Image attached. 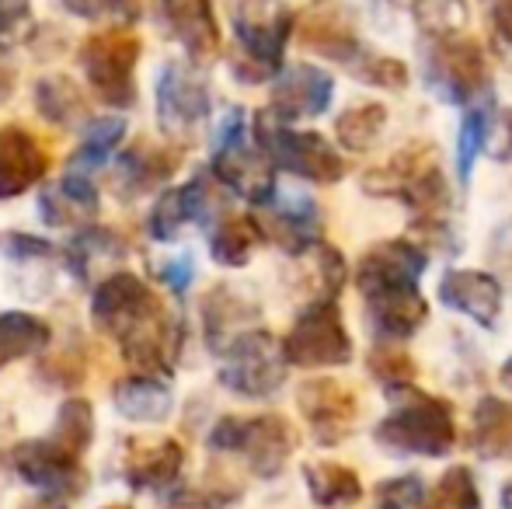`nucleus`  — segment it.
<instances>
[{
	"label": "nucleus",
	"instance_id": "obj_54",
	"mask_svg": "<svg viewBox=\"0 0 512 509\" xmlns=\"http://www.w3.org/2000/svg\"><path fill=\"white\" fill-rule=\"evenodd\" d=\"M502 509H512V482H506V489H502Z\"/></svg>",
	"mask_w": 512,
	"mask_h": 509
},
{
	"label": "nucleus",
	"instance_id": "obj_33",
	"mask_svg": "<svg viewBox=\"0 0 512 509\" xmlns=\"http://www.w3.org/2000/svg\"><path fill=\"white\" fill-rule=\"evenodd\" d=\"M35 109L46 123L70 129L77 123H88V95L70 81L67 74H49L35 81Z\"/></svg>",
	"mask_w": 512,
	"mask_h": 509
},
{
	"label": "nucleus",
	"instance_id": "obj_21",
	"mask_svg": "<svg viewBox=\"0 0 512 509\" xmlns=\"http://www.w3.org/2000/svg\"><path fill=\"white\" fill-rule=\"evenodd\" d=\"M439 304L453 314H464L467 321H474L478 328H495L502 318V290L499 276L485 269H446L439 276L436 290Z\"/></svg>",
	"mask_w": 512,
	"mask_h": 509
},
{
	"label": "nucleus",
	"instance_id": "obj_36",
	"mask_svg": "<svg viewBox=\"0 0 512 509\" xmlns=\"http://www.w3.org/2000/svg\"><path fill=\"white\" fill-rule=\"evenodd\" d=\"M387 129V109L380 102H356L335 119V136L345 150L363 154L380 140V133Z\"/></svg>",
	"mask_w": 512,
	"mask_h": 509
},
{
	"label": "nucleus",
	"instance_id": "obj_26",
	"mask_svg": "<svg viewBox=\"0 0 512 509\" xmlns=\"http://www.w3.org/2000/svg\"><path fill=\"white\" fill-rule=\"evenodd\" d=\"M112 405L122 419L140 422V426H161L175 408L168 377L154 374H129L112 387Z\"/></svg>",
	"mask_w": 512,
	"mask_h": 509
},
{
	"label": "nucleus",
	"instance_id": "obj_42",
	"mask_svg": "<svg viewBox=\"0 0 512 509\" xmlns=\"http://www.w3.org/2000/svg\"><path fill=\"white\" fill-rule=\"evenodd\" d=\"M349 74L356 81L370 84V88H387V91H401L408 84V67L394 56H384L377 49L366 46V53L359 56L356 63L349 67Z\"/></svg>",
	"mask_w": 512,
	"mask_h": 509
},
{
	"label": "nucleus",
	"instance_id": "obj_28",
	"mask_svg": "<svg viewBox=\"0 0 512 509\" xmlns=\"http://www.w3.org/2000/svg\"><path fill=\"white\" fill-rule=\"evenodd\" d=\"M429 318V304H425L422 290L401 293V297H384V300H366V325H370L377 342H408L418 328Z\"/></svg>",
	"mask_w": 512,
	"mask_h": 509
},
{
	"label": "nucleus",
	"instance_id": "obj_44",
	"mask_svg": "<svg viewBox=\"0 0 512 509\" xmlns=\"http://www.w3.org/2000/svg\"><path fill=\"white\" fill-rule=\"evenodd\" d=\"M425 506V482L422 475H394L377 485V509H422Z\"/></svg>",
	"mask_w": 512,
	"mask_h": 509
},
{
	"label": "nucleus",
	"instance_id": "obj_16",
	"mask_svg": "<svg viewBox=\"0 0 512 509\" xmlns=\"http://www.w3.org/2000/svg\"><path fill=\"white\" fill-rule=\"evenodd\" d=\"M335 102V77L317 63H293L272 77L269 91V116L279 123H300V119H317Z\"/></svg>",
	"mask_w": 512,
	"mask_h": 509
},
{
	"label": "nucleus",
	"instance_id": "obj_31",
	"mask_svg": "<svg viewBox=\"0 0 512 509\" xmlns=\"http://www.w3.org/2000/svg\"><path fill=\"white\" fill-rule=\"evenodd\" d=\"M492 123H495V98L488 91L464 105V116H460V129H457V178L464 189L471 185L478 157L488 150Z\"/></svg>",
	"mask_w": 512,
	"mask_h": 509
},
{
	"label": "nucleus",
	"instance_id": "obj_35",
	"mask_svg": "<svg viewBox=\"0 0 512 509\" xmlns=\"http://www.w3.org/2000/svg\"><path fill=\"white\" fill-rule=\"evenodd\" d=\"M122 136H126V119L122 116H102V119H88L84 129L81 147L70 157V171H81L91 175L95 168H105L112 161V154L122 147Z\"/></svg>",
	"mask_w": 512,
	"mask_h": 509
},
{
	"label": "nucleus",
	"instance_id": "obj_4",
	"mask_svg": "<svg viewBox=\"0 0 512 509\" xmlns=\"http://www.w3.org/2000/svg\"><path fill=\"white\" fill-rule=\"evenodd\" d=\"M293 21L297 14L286 7H269L265 0H230V28H234L230 70L237 81L265 84L283 70Z\"/></svg>",
	"mask_w": 512,
	"mask_h": 509
},
{
	"label": "nucleus",
	"instance_id": "obj_12",
	"mask_svg": "<svg viewBox=\"0 0 512 509\" xmlns=\"http://www.w3.org/2000/svg\"><path fill=\"white\" fill-rule=\"evenodd\" d=\"M425 269H429V252L411 238H387L380 245H370L356 262L352 283H356L359 297L380 300V297H398V293H415L422 283Z\"/></svg>",
	"mask_w": 512,
	"mask_h": 509
},
{
	"label": "nucleus",
	"instance_id": "obj_19",
	"mask_svg": "<svg viewBox=\"0 0 512 509\" xmlns=\"http://www.w3.org/2000/svg\"><path fill=\"white\" fill-rule=\"evenodd\" d=\"M216 210H220V199L213 192V175H196L154 199L147 213V234L154 241H171L189 224H213Z\"/></svg>",
	"mask_w": 512,
	"mask_h": 509
},
{
	"label": "nucleus",
	"instance_id": "obj_32",
	"mask_svg": "<svg viewBox=\"0 0 512 509\" xmlns=\"http://www.w3.org/2000/svg\"><path fill=\"white\" fill-rule=\"evenodd\" d=\"M262 241L255 217H241V213H220L209 224V255L223 269H241L251 262V252Z\"/></svg>",
	"mask_w": 512,
	"mask_h": 509
},
{
	"label": "nucleus",
	"instance_id": "obj_14",
	"mask_svg": "<svg viewBox=\"0 0 512 509\" xmlns=\"http://www.w3.org/2000/svg\"><path fill=\"white\" fill-rule=\"evenodd\" d=\"M213 112L209 84L189 63H168L157 74V123L171 140H189Z\"/></svg>",
	"mask_w": 512,
	"mask_h": 509
},
{
	"label": "nucleus",
	"instance_id": "obj_1",
	"mask_svg": "<svg viewBox=\"0 0 512 509\" xmlns=\"http://www.w3.org/2000/svg\"><path fill=\"white\" fill-rule=\"evenodd\" d=\"M91 318L119 346L122 360L136 374H175L178 346H182L178 321L136 272H112L95 286Z\"/></svg>",
	"mask_w": 512,
	"mask_h": 509
},
{
	"label": "nucleus",
	"instance_id": "obj_8",
	"mask_svg": "<svg viewBox=\"0 0 512 509\" xmlns=\"http://www.w3.org/2000/svg\"><path fill=\"white\" fill-rule=\"evenodd\" d=\"M258 150L269 157L276 171H290V175L304 178L314 185H338L345 178V157L324 140L314 129H293L290 123H279L269 112H258L251 123Z\"/></svg>",
	"mask_w": 512,
	"mask_h": 509
},
{
	"label": "nucleus",
	"instance_id": "obj_5",
	"mask_svg": "<svg viewBox=\"0 0 512 509\" xmlns=\"http://www.w3.org/2000/svg\"><path fill=\"white\" fill-rule=\"evenodd\" d=\"M418 70L432 98H439L443 105H460V109L485 95L492 81L481 42L464 32L425 35L418 42Z\"/></svg>",
	"mask_w": 512,
	"mask_h": 509
},
{
	"label": "nucleus",
	"instance_id": "obj_38",
	"mask_svg": "<svg viewBox=\"0 0 512 509\" xmlns=\"http://www.w3.org/2000/svg\"><path fill=\"white\" fill-rule=\"evenodd\" d=\"M67 265L74 269V276L77 279H88L91 276V262L95 258H122L126 255V241L119 238V234H112V231H105V227H98V224H88V227H81L77 231V238L67 245Z\"/></svg>",
	"mask_w": 512,
	"mask_h": 509
},
{
	"label": "nucleus",
	"instance_id": "obj_50",
	"mask_svg": "<svg viewBox=\"0 0 512 509\" xmlns=\"http://www.w3.org/2000/svg\"><path fill=\"white\" fill-rule=\"evenodd\" d=\"M488 255H492V262L499 265L502 272H509V276H512V220H506V224H499V231L492 234V245H488Z\"/></svg>",
	"mask_w": 512,
	"mask_h": 509
},
{
	"label": "nucleus",
	"instance_id": "obj_39",
	"mask_svg": "<svg viewBox=\"0 0 512 509\" xmlns=\"http://www.w3.org/2000/svg\"><path fill=\"white\" fill-rule=\"evenodd\" d=\"M422 509H481V492L474 482V471L464 464H453L443 471V478L436 482V489L425 492Z\"/></svg>",
	"mask_w": 512,
	"mask_h": 509
},
{
	"label": "nucleus",
	"instance_id": "obj_10",
	"mask_svg": "<svg viewBox=\"0 0 512 509\" xmlns=\"http://www.w3.org/2000/svg\"><path fill=\"white\" fill-rule=\"evenodd\" d=\"M220 384L234 391L237 398L265 401L283 391L290 377V363L283 356V346L265 328H248L220 353Z\"/></svg>",
	"mask_w": 512,
	"mask_h": 509
},
{
	"label": "nucleus",
	"instance_id": "obj_15",
	"mask_svg": "<svg viewBox=\"0 0 512 509\" xmlns=\"http://www.w3.org/2000/svg\"><path fill=\"white\" fill-rule=\"evenodd\" d=\"M297 408L317 447H338L352 436L359 419V398L338 377H310L297 387Z\"/></svg>",
	"mask_w": 512,
	"mask_h": 509
},
{
	"label": "nucleus",
	"instance_id": "obj_46",
	"mask_svg": "<svg viewBox=\"0 0 512 509\" xmlns=\"http://www.w3.org/2000/svg\"><path fill=\"white\" fill-rule=\"evenodd\" d=\"M32 25V0H0V39Z\"/></svg>",
	"mask_w": 512,
	"mask_h": 509
},
{
	"label": "nucleus",
	"instance_id": "obj_40",
	"mask_svg": "<svg viewBox=\"0 0 512 509\" xmlns=\"http://www.w3.org/2000/svg\"><path fill=\"white\" fill-rule=\"evenodd\" d=\"M366 367H370V377L384 387L387 394L401 391V387H411L418 377L415 360H411L405 349L394 346V342H377L373 353L366 356Z\"/></svg>",
	"mask_w": 512,
	"mask_h": 509
},
{
	"label": "nucleus",
	"instance_id": "obj_9",
	"mask_svg": "<svg viewBox=\"0 0 512 509\" xmlns=\"http://www.w3.org/2000/svg\"><path fill=\"white\" fill-rule=\"evenodd\" d=\"M140 56L143 39L126 28L95 32L77 49V63H81L91 95L115 112H126L136 105V63H140Z\"/></svg>",
	"mask_w": 512,
	"mask_h": 509
},
{
	"label": "nucleus",
	"instance_id": "obj_49",
	"mask_svg": "<svg viewBox=\"0 0 512 509\" xmlns=\"http://www.w3.org/2000/svg\"><path fill=\"white\" fill-rule=\"evenodd\" d=\"M488 21L499 46H512V0H488Z\"/></svg>",
	"mask_w": 512,
	"mask_h": 509
},
{
	"label": "nucleus",
	"instance_id": "obj_41",
	"mask_svg": "<svg viewBox=\"0 0 512 509\" xmlns=\"http://www.w3.org/2000/svg\"><path fill=\"white\" fill-rule=\"evenodd\" d=\"M411 18L425 35H453L464 32L467 4L464 0H408Z\"/></svg>",
	"mask_w": 512,
	"mask_h": 509
},
{
	"label": "nucleus",
	"instance_id": "obj_48",
	"mask_svg": "<svg viewBox=\"0 0 512 509\" xmlns=\"http://www.w3.org/2000/svg\"><path fill=\"white\" fill-rule=\"evenodd\" d=\"M488 143H492V157H495V161L512 164V109H506L502 116H495Z\"/></svg>",
	"mask_w": 512,
	"mask_h": 509
},
{
	"label": "nucleus",
	"instance_id": "obj_24",
	"mask_svg": "<svg viewBox=\"0 0 512 509\" xmlns=\"http://www.w3.org/2000/svg\"><path fill=\"white\" fill-rule=\"evenodd\" d=\"M185 471V450L178 440L161 436V440H136L129 443L126 464H122V475L133 489L147 492H164L182 478Z\"/></svg>",
	"mask_w": 512,
	"mask_h": 509
},
{
	"label": "nucleus",
	"instance_id": "obj_53",
	"mask_svg": "<svg viewBox=\"0 0 512 509\" xmlns=\"http://www.w3.org/2000/svg\"><path fill=\"white\" fill-rule=\"evenodd\" d=\"M499 377H502V384H506V387H509V391H512V356H509V360H506V363H502Z\"/></svg>",
	"mask_w": 512,
	"mask_h": 509
},
{
	"label": "nucleus",
	"instance_id": "obj_47",
	"mask_svg": "<svg viewBox=\"0 0 512 509\" xmlns=\"http://www.w3.org/2000/svg\"><path fill=\"white\" fill-rule=\"evenodd\" d=\"M4 255L7 258H49L53 255V245L42 238H32V234H11V238H4Z\"/></svg>",
	"mask_w": 512,
	"mask_h": 509
},
{
	"label": "nucleus",
	"instance_id": "obj_37",
	"mask_svg": "<svg viewBox=\"0 0 512 509\" xmlns=\"http://www.w3.org/2000/svg\"><path fill=\"white\" fill-rule=\"evenodd\" d=\"M49 440H56L60 447H67L70 454L84 457V450L95 440V405L88 398H67L56 412L53 433Z\"/></svg>",
	"mask_w": 512,
	"mask_h": 509
},
{
	"label": "nucleus",
	"instance_id": "obj_22",
	"mask_svg": "<svg viewBox=\"0 0 512 509\" xmlns=\"http://www.w3.org/2000/svg\"><path fill=\"white\" fill-rule=\"evenodd\" d=\"M178 164H182V150L178 147L140 140L119 154V164H115V189H119V196L126 199V203H133V199L154 192L157 185L171 182Z\"/></svg>",
	"mask_w": 512,
	"mask_h": 509
},
{
	"label": "nucleus",
	"instance_id": "obj_43",
	"mask_svg": "<svg viewBox=\"0 0 512 509\" xmlns=\"http://www.w3.org/2000/svg\"><path fill=\"white\" fill-rule=\"evenodd\" d=\"M63 11L84 21H112V25H133L140 18V0H60Z\"/></svg>",
	"mask_w": 512,
	"mask_h": 509
},
{
	"label": "nucleus",
	"instance_id": "obj_52",
	"mask_svg": "<svg viewBox=\"0 0 512 509\" xmlns=\"http://www.w3.org/2000/svg\"><path fill=\"white\" fill-rule=\"evenodd\" d=\"M21 509H67V503H63V499H53V496H39V499L21 503Z\"/></svg>",
	"mask_w": 512,
	"mask_h": 509
},
{
	"label": "nucleus",
	"instance_id": "obj_51",
	"mask_svg": "<svg viewBox=\"0 0 512 509\" xmlns=\"http://www.w3.org/2000/svg\"><path fill=\"white\" fill-rule=\"evenodd\" d=\"M14 88H18V60L11 49L0 46V105L14 95Z\"/></svg>",
	"mask_w": 512,
	"mask_h": 509
},
{
	"label": "nucleus",
	"instance_id": "obj_2",
	"mask_svg": "<svg viewBox=\"0 0 512 509\" xmlns=\"http://www.w3.org/2000/svg\"><path fill=\"white\" fill-rule=\"evenodd\" d=\"M359 185L366 196L405 203L415 220V231L425 234L436 248L446 245L450 252L457 248L450 234V185L429 140H411L394 150L384 164L366 171Z\"/></svg>",
	"mask_w": 512,
	"mask_h": 509
},
{
	"label": "nucleus",
	"instance_id": "obj_13",
	"mask_svg": "<svg viewBox=\"0 0 512 509\" xmlns=\"http://www.w3.org/2000/svg\"><path fill=\"white\" fill-rule=\"evenodd\" d=\"M11 471L25 485L39 489L42 496L53 499H74L88 489V468L77 454L60 447L56 440L42 436V440H21L7 454Z\"/></svg>",
	"mask_w": 512,
	"mask_h": 509
},
{
	"label": "nucleus",
	"instance_id": "obj_23",
	"mask_svg": "<svg viewBox=\"0 0 512 509\" xmlns=\"http://www.w3.org/2000/svg\"><path fill=\"white\" fill-rule=\"evenodd\" d=\"M49 171V154L28 129L4 126L0 129V199L25 196L39 185Z\"/></svg>",
	"mask_w": 512,
	"mask_h": 509
},
{
	"label": "nucleus",
	"instance_id": "obj_3",
	"mask_svg": "<svg viewBox=\"0 0 512 509\" xmlns=\"http://www.w3.org/2000/svg\"><path fill=\"white\" fill-rule=\"evenodd\" d=\"M391 412L373 426V440L391 457H446L457 447V419L450 401L418 391L415 384L391 391Z\"/></svg>",
	"mask_w": 512,
	"mask_h": 509
},
{
	"label": "nucleus",
	"instance_id": "obj_6",
	"mask_svg": "<svg viewBox=\"0 0 512 509\" xmlns=\"http://www.w3.org/2000/svg\"><path fill=\"white\" fill-rule=\"evenodd\" d=\"M209 175L230 189L234 196L248 199L251 206L262 210L272 196H276V168L269 157L258 150L255 136H251V123L244 109H227L216 126L213 136V161H209Z\"/></svg>",
	"mask_w": 512,
	"mask_h": 509
},
{
	"label": "nucleus",
	"instance_id": "obj_18",
	"mask_svg": "<svg viewBox=\"0 0 512 509\" xmlns=\"http://www.w3.org/2000/svg\"><path fill=\"white\" fill-rule=\"evenodd\" d=\"M262 210H265L262 217H255L262 241H272V245L283 248L290 258L307 255L310 248L324 241L321 206L310 196H279L276 192Z\"/></svg>",
	"mask_w": 512,
	"mask_h": 509
},
{
	"label": "nucleus",
	"instance_id": "obj_7",
	"mask_svg": "<svg viewBox=\"0 0 512 509\" xmlns=\"http://www.w3.org/2000/svg\"><path fill=\"white\" fill-rule=\"evenodd\" d=\"M209 447L216 454H234L262 482L283 475L297 450V433L283 415H223L209 429Z\"/></svg>",
	"mask_w": 512,
	"mask_h": 509
},
{
	"label": "nucleus",
	"instance_id": "obj_55",
	"mask_svg": "<svg viewBox=\"0 0 512 509\" xmlns=\"http://www.w3.org/2000/svg\"><path fill=\"white\" fill-rule=\"evenodd\" d=\"M102 509H133L129 503H108V506H102Z\"/></svg>",
	"mask_w": 512,
	"mask_h": 509
},
{
	"label": "nucleus",
	"instance_id": "obj_20",
	"mask_svg": "<svg viewBox=\"0 0 512 509\" xmlns=\"http://www.w3.org/2000/svg\"><path fill=\"white\" fill-rule=\"evenodd\" d=\"M157 18L168 39L185 49L192 63H213L223 49V32L213 0H157Z\"/></svg>",
	"mask_w": 512,
	"mask_h": 509
},
{
	"label": "nucleus",
	"instance_id": "obj_45",
	"mask_svg": "<svg viewBox=\"0 0 512 509\" xmlns=\"http://www.w3.org/2000/svg\"><path fill=\"white\" fill-rule=\"evenodd\" d=\"M157 279H161L171 293H185L192 286V279H196V258H192L189 252L171 255L168 262L157 269Z\"/></svg>",
	"mask_w": 512,
	"mask_h": 509
},
{
	"label": "nucleus",
	"instance_id": "obj_29",
	"mask_svg": "<svg viewBox=\"0 0 512 509\" xmlns=\"http://www.w3.org/2000/svg\"><path fill=\"white\" fill-rule=\"evenodd\" d=\"M471 447L485 461H512V401L485 394L471 415Z\"/></svg>",
	"mask_w": 512,
	"mask_h": 509
},
{
	"label": "nucleus",
	"instance_id": "obj_30",
	"mask_svg": "<svg viewBox=\"0 0 512 509\" xmlns=\"http://www.w3.org/2000/svg\"><path fill=\"white\" fill-rule=\"evenodd\" d=\"M304 485L314 506L321 509H345L356 506L363 499V482L349 464L338 461H307L304 468Z\"/></svg>",
	"mask_w": 512,
	"mask_h": 509
},
{
	"label": "nucleus",
	"instance_id": "obj_11",
	"mask_svg": "<svg viewBox=\"0 0 512 509\" xmlns=\"http://www.w3.org/2000/svg\"><path fill=\"white\" fill-rule=\"evenodd\" d=\"M290 367L324 370L352 363V335L338 311V300H310L293 318L286 339H279Z\"/></svg>",
	"mask_w": 512,
	"mask_h": 509
},
{
	"label": "nucleus",
	"instance_id": "obj_25",
	"mask_svg": "<svg viewBox=\"0 0 512 509\" xmlns=\"http://www.w3.org/2000/svg\"><path fill=\"white\" fill-rule=\"evenodd\" d=\"M102 199H98V185L81 171H67L60 182L46 185L39 196V213L49 227H88L95 224Z\"/></svg>",
	"mask_w": 512,
	"mask_h": 509
},
{
	"label": "nucleus",
	"instance_id": "obj_27",
	"mask_svg": "<svg viewBox=\"0 0 512 509\" xmlns=\"http://www.w3.org/2000/svg\"><path fill=\"white\" fill-rule=\"evenodd\" d=\"M255 321H258V307L251 300H244L237 290H230V286H216V290H209L203 297L206 346L213 353H223L237 335L255 328Z\"/></svg>",
	"mask_w": 512,
	"mask_h": 509
},
{
	"label": "nucleus",
	"instance_id": "obj_17",
	"mask_svg": "<svg viewBox=\"0 0 512 509\" xmlns=\"http://www.w3.org/2000/svg\"><path fill=\"white\" fill-rule=\"evenodd\" d=\"M293 39L324 60L342 63L345 70L366 53V42L356 35L352 18L335 4V0H314L297 21H293Z\"/></svg>",
	"mask_w": 512,
	"mask_h": 509
},
{
	"label": "nucleus",
	"instance_id": "obj_34",
	"mask_svg": "<svg viewBox=\"0 0 512 509\" xmlns=\"http://www.w3.org/2000/svg\"><path fill=\"white\" fill-rule=\"evenodd\" d=\"M53 342V328L28 311H4L0 314V370L18 360H32Z\"/></svg>",
	"mask_w": 512,
	"mask_h": 509
}]
</instances>
